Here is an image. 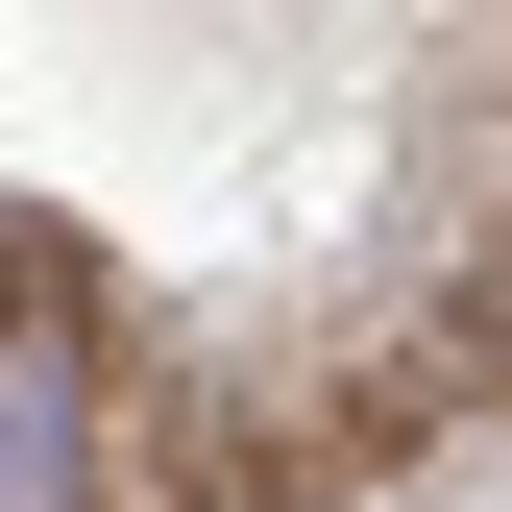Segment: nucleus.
Instances as JSON below:
<instances>
[{"label":"nucleus","mask_w":512,"mask_h":512,"mask_svg":"<svg viewBox=\"0 0 512 512\" xmlns=\"http://www.w3.org/2000/svg\"><path fill=\"white\" fill-rule=\"evenodd\" d=\"M0 512H122V317L74 220H0Z\"/></svg>","instance_id":"nucleus-1"}]
</instances>
